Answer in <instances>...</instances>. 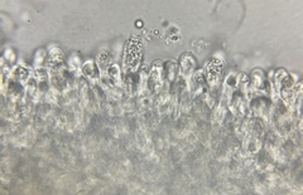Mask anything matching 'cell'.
Here are the masks:
<instances>
[{"instance_id": "obj_1", "label": "cell", "mask_w": 303, "mask_h": 195, "mask_svg": "<svg viewBox=\"0 0 303 195\" xmlns=\"http://www.w3.org/2000/svg\"><path fill=\"white\" fill-rule=\"evenodd\" d=\"M143 43L139 37H133L128 39L124 46L123 68L125 73L137 72L142 66L143 61Z\"/></svg>"}, {"instance_id": "obj_2", "label": "cell", "mask_w": 303, "mask_h": 195, "mask_svg": "<svg viewBox=\"0 0 303 195\" xmlns=\"http://www.w3.org/2000/svg\"><path fill=\"white\" fill-rule=\"evenodd\" d=\"M205 77L210 91H216L221 85L224 73V62L219 57H211L205 64Z\"/></svg>"}, {"instance_id": "obj_3", "label": "cell", "mask_w": 303, "mask_h": 195, "mask_svg": "<svg viewBox=\"0 0 303 195\" xmlns=\"http://www.w3.org/2000/svg\"><path fill=\"white\" fill-rule=\"evenodd\" d=\"M167 83L163 77V62L156 61L149 68V78H148V91L150 95H159L163 92Z\"/></svg>"}, {"instance_id": "obj_4", "label": "cell", "mask_w": 303, "mask_h": 195, "mask_svg": "<svg viewBox=\"0 0 303 195\" xmlns=\"http://www.w3.org/2000/svg\"><path fill=\"white\" fill-rule=\"evenodd\" d=\"M273 102L272 99H268L267 97H254L250 99L249 108L252 111L255 118L259 120H268L272 115V110H273Z\"/></svg>"}, {"instance_id": "obj_5", "label": "cell", "mask_w": 303, "mask_h": 195, "mask_svg": "<svg viewBox=\"0 0 303 195\" xmlns=\"http://www.w3.org/2000/svg\"><path fill=\"white\" fill-rule=\"evenodd\" d=\"M196 71L197 59L195 54H192L191 52H186V53L181 54L180 59H178V72H180L181 77L188 81Z\"/></svg>"}, {"instance_id": "obj_6", "label": "cell", "mask_w": 303, "mask_h": 195, "mask_svg": "<svg viewBox=\"0 0 303 195\" xmlns=\"http://www.w3.org/2000/svg\"><path fill=\"white\" fill-rule=\"evenodd\" d=\"M250 91L257 94H268L269 92V81L267 80L266 73L261 68H257L250 75Z\"/></svg>"}, {"instance_id": "obj_7", "label": "cell", "mask_w": 303, "mask_h": 195, "mask_svg": "<svg viewBox=\"0 0 303 195\" xmlns=\"http://www.w3.org/2000/svg\"><path fill=\"white\" fill-rule=\"evenodd\" d=\"M206 86L207 82L204 70H197L187 81V89L191 96H199L202 92H206Z\"/></svg>"}, {"instance_id": "obj_8", "label": "cell", "mask_w": 303, "mask_h": 195, "mask_svg": "<svg viewBox=\"0 0 303 195\" xmlns=\"http://www.w3.org/2000/svg\"><path fill=\"white\" fill-rule=\"evenodd\" d=\"M81 76L87 81H90L92 85L99 82L100 78H101V72L97 67L96 62L92 61V59H87L81 67Z\"/></svg>"}, {"instance_id": "obj_9", "label": "cell", "mask_w": 303, "mask_h": 195, "mask_svg": "<svg viewBox=\"0 0 303 195\" xmlns=\"http://www.w3.org/2000/svg\"><path fill=\"white\" fill-rule=\"evenodd\" d=\"M243 149L248 155H255L259 153V150L262 149V140L261 136L249 132L243 137Z\"/></svg>"}, {"instance_id": "obj_10", "label": "cell", "mask_w": 303, "mask_h": 195, "mask_svg": "<svg viewBox=\"0 0 303 195\" xmlns=\"http://www.w3.org/2000/svg\"><path fill=\"white\" fill-rule=\"evenodd\" d=\"M178 75V64L175 61H166L163 62V77L167 85L175 83L177 80Z\"/></svg>"}, {"instance_id": "obj_11", "label": "cell", "mask_w": 303, "mask_h": 195, "mask_svg": "<svg viewBox=\"0 0 303 195\" xmlns=\"http://www.w3.org/2000/svg\"><path fill=\"white\" fill-rule=\"evenodd\" d=\"M32 77V71L29 68L24 67V66H15V67L11 70L10 73V80H13L14 82L21 83V85H25V83L29 81V78Z\"/></svg>"}, {"instance_id": "obj_12", "label": "cell", "mask_w": 303, "mask_h": 195, "mask_svg": "<svg viewBox=\"0 0 303 195\" xmlns=\"http://www.w3.org/2000/svg\"><path fill=\"white\" fill-rule=\"evenodd\" d=\"M104 76L105 78H106L109 82L111 83L113 86H116V87H119V86L121 85V70L120 67H119L118 64H110L109 66V68L106 70V72H105Z\"/></svg>"}, {"instance_id": "obj_13", "label": "cell", "mask_w": 303, "mask_h": 195, "mask_svg": "<svg viewBox=\"0 0 303 195\" xmlns=\"http://www.w3.org/2000/svg\"><path fill=\"white\" fill-rule=\"evenodd\" d=\"M8 96L10 97V99L13 102H16L18 99H20L21 97H23V95H24L25 92V87L24 85H21V83L18 82H14L13 80H10L9 78V82H8Z\"/></svg>"}, {"instance_id": "obj_14", "label": "cell", "mask_w": 303, "mask_h": 195, "mask_svg": "<svg viewBox=\"0 0 303 195\" xmlns=\"http://www.w3.org/2000/svg\"><path fill=\"white\" fill-rule=\"evenodd\" d=\"M96 64H97V67H99L100 72H101V76L105 75L106 70L111 64L110 52L107 51V49H102L101 52H99V54H97V58H96Z\"/></svg>"}, {"instance_id": "obj_15", "label": "cell", "mask_w": 303, "mask_h": 195, "mask_svg": "<svg viewBox=\"0 0 303 195\" xmlns=\"http://www.w3.org/2000/svg\"><path fill=\"white\" fill-rule=\"evenodd\" d=\"M81 58L77 53L70 54L67 59V70L70 71L72 75H81Z\"/></svg>"}, {"instance_id": "obj_16", "label": "cell", "mask_w": 303, "mask_h": 195, "mask_svg": "<svg viewBox=\"0 0 303 195\" xmlns=\"http://www.w3.org/2000/svg\"><path fill=\"white\" fill-rule=\"evenodd\" d=\"M47 59H48V52L46 49H38L34 54V61H33V67L34 68H43L46 67Z\"/></svg>"}, {"instance_id": "obj_17", "label": "cell", "mask_w": 303, "mask_h": 195, "mask_svg": "<svg viewBox=\"0 0 303 195\" xmlns=\"http://www.w3.org/2000/svg\"><path fill=\"white\" fill-rule=\"evenodd\" d=\"M32 77L37 81L38 83L39 82H47L49 81V72L47 68H34L32 71Z\"/></svg>"}, {"instance_id": "obj_18", "label": "cell", "mask_w": 303, "mask_h": 195, "mask_svg": "<svg viewBox=\"0 0 303 195\" xmlns=\"http://www.w3.org/2000/svg\"><path fill=\"white\" fill-rule=\"evenodd\" d=\"M166 37H167V42H168V43L178 42V40L181 39L180 29H178L176 25H172V27H169L168 29H167Z\"/></svg>"}, {"instance_id": "obj_19", "label": "cell", "mask_w": 303, "mask_h": 195, "mask_svg": "<svg viewBox=\"0 0 303 195\" xmlns=\"http://www.w3.org/2000/svg\"><path fill=\"white\" fill-rule=\"evenodd\" d=\"M226 108H228V106H225V104L223 103H219V106L215 108V112H214L215 122L218 123L224 122V120H225L226 117Z\"/></svg>"}, {"instance_id": "obj_20", "label": "cell", "mask_w": 303, "mask_h": 195, "mask_svg": "<svg viewBox=\"0 0 303 195\" xmlns=\"http://www.w3.org/2000/svg\"><path fill=\"white\" fill-rule=\"evenodd\" d=\"M4 59H6V61L9 62H13L14 59H15V54H14V51L11 48L5 49V52H4Z\"/></svg>"}]
</instances>
